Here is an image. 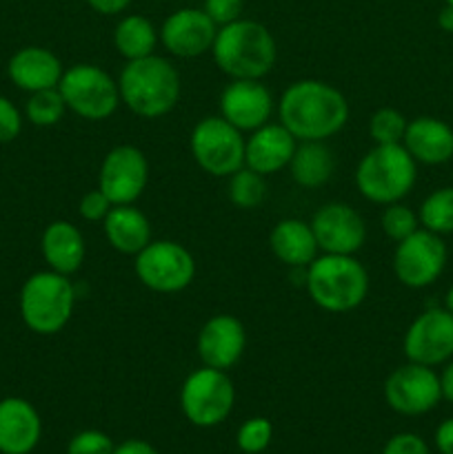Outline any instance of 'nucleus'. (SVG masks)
Masks as SVG:
<instances>
[{
	"mask_svg": "<svg viewBox=\"0 0 453 454\" xmlns=\"http://www.w3.org/2000/svg\"><path fill=\"white\" fill-rule=\"evenodd\" d=\"M380 224L386 238H391L393 242H402V239H407L409 235H413L420 229V217H417V213L413 211V208H409L407 204L393 202L385 207Z\"/></svg>",
	"mask_w": 453,
	"mask_h": 454,
	"instance_id": "32",
	"label": "nucleus"
},
{
	"mask_svg": "<svg viewBox=\"0 0 453 454\" xmlns=\"http://www.w3.org/2000/svg\"><path fill=\"white\" fill-rule=\"evenodd\" d=\"M67 111L69 109L58 87L29 93V100L25 105V115L34 127H53L65 118Z\"/></svg>",
	"mask_w": 453,
	"mask_h": 454,
	"instance_id": "29",
	"label": "nucleus"
},
{
	"mask_svg": "<svg viewBox=\"0 0 453 454\" xmlns=\"http://www.w3.org/2000/svg\"><path fill=\"white\" fill-rule=\"evenodd\" d=\"M402 350L409 362L435 368L453 357V313L429 309L417 315L407 328Z\"/></svg>",
	"mask_w": 453,
	"mask_h": 454,
	"instance_id": "14",
	"label": "nucleus"
},
{
	"mask_svg": "<svg viewBox=\"0 0 453 454\" xmlns=\"http://www.w3.org/2000/svg\"><path fill=\"white\" fill-rule=\"evenodd\" d=\"M349 111L345 93L324 80L291 82L278 105L280 124L298 142H327L345 129Z\"/></svg>",
	"mask_w": 453,
	"mask_h": 454,
	"instance_id": "1",
	"label": "nucleus"
},
{
	"mask_svg": "<svg viewBox=\"0 0 453 454\" xmlns=\"http://www.w3.org/2000/svg\"><path fill=\"white\" fill-rule=\"evenodd\" d=\"M311 301L327 313H351L369 295V273L355 255L322 253L305 269Z\"/></svg>",
	"mask_w": 453,
	"mask_h": 454,
	"instance_id": "4",
	"label": "nucleus"
},
{
	"mask_svg": "<svg viewBox=\"0 0 453 454\" xmlns=\"http://www.w3.org/2000/svg\"><path fill=\"white\" fill-rule=\"evenodd\" d=\"M438 25L440 29L453 34V4H444L438 13Z\"/></svg>",
	"mask_w": 453,
	"mask_h": 454,
	"instance_id": "43",
	"label": "nucleus"
},
{
	"mask_svg": "<svg viewBox=\"0 0 453 454\" xmlns=\"http://www.w3.org/2000/svg\"><path fill=\"white\" fill-rule=\"evenodd\" d=\"M203 9L218 27H225L242 18L244 0H204Z\"/></svg>",
	"mask_w": 453,
	"mask_h": 454,
	"instance_id": "36",
	"label": "nucleus"
},
{
	"mask_svg": "<svg viewBox=\"0 0 453 454\" xmlns=\"http://www.w3.org/2000/svg\"><path fill=\"white\" fill-rule=\"evenodd\" d=\"M442 399L440 375L422 364H404L395 368L385 381V402L393 412L404 417H420L433 411Z\"/></svg>",
	"mask_w": 453,
	"mask_h": 454,
	"instance_id": "12",
	"label": "nucleus"
},
{
	"mask_svg": "<svg viewBox=\"0 0 453 454\" xmlns=\"http://www.w3.org/2000/svg\"><path fill=\"white\" fill-rule=\"evenodd\" d=\"M274 439V424L266 417H251L235 433V446L244 454H260Z\"/></svg>",
	"mask_w": 453,
	"mask_h": 454,
	"instance_id": "33",
	"label": "nucleus"
},
{
	"mask_svg": "<svg viewBox=\"0 0 453 454\" xmlns=\"http://www.w3.org/2000/svg\"><path fill=\"white\" fill-rule=\"evenodd\" d=\"M274 114V96L262 80H231L220 93V115L240 131L265 127Z\"/></svg>",
	"mask_w": 453,
	"mask_h": 454,
	"instance_id": "18",
	"label": "nucleus"
},
{
	"mask_svg": "<svg viewBox=\"0 0 453 454\" xmlns=\"http://www.w3.org/2000/svg\"><path fill=\"white\" fill-rule=\"evenodd\" d=\"M114 439L102 430H80L67 443V454H114Z\"/></svg>",
	"mask_w": 453,
	"mask_h": 454,
	"instance_id": "34",
	"label": "nucleus"
},
{
	"mask_svg": "<svg viewBox=\"0 0 453 454\" xmlns=\"http://www.w3.org/2000/svg\"><path fill=\"white\" fill-rule=\"evenodd\" d=\"M120 102L145 120L171 114L180 100L182 82L176 67L163 56L138 58L123 67L118 78Z\"/></svg>",
	"mask_w": 453,
	"mask_h": 454,
	"instance_id": "3",
	"label": "nucleus"
},
{
	"mask_svg": "<svg viewBox=\"0 0 453 454\" xmlns=\"http://www.w3.org/2000/svg\"><path fill=\"white\" fill-rule=\"evenodd\" d=\"M447 257L449 253L442 235L417 229L395 247L393 273L402 286L426 288L442 275Z\"/></svg>",
	"mask_w": 453,
	"mask_h": 454,
	"instance_id": "11",
	"label": "nucleus"
},
{
	"mask_svg": "<svg viewBox=\"0 0 453 454\" xmlns=\"http://www.w3.org/2000/svg\"><path fill=\"white\" fill-rule=\"evenodd\" d=\"M160 43V31H155L154 22L145 16L120 18V22L114 29V47L124 60H138L155 53V44Z\"/></svg>",
	"mask_w": 453,
	"mask_h": 454,
	"instance_id": "27",
	"label": "nucleus"
},
{
	"mask_svg": "<svg viewBox=\"0 0 453 454\" xmlns=\"http://www.w3.org/2000/svg\"><path fill=\"white\" fill-rule=\"evenodd\" d=\"M114 454H160V452L155 450L149 442H145V439H127V442L118 443V446L114 448Z\"/></svg>",
	"mask_w": 453,
	"mask_h": 454,
	"instance_id": "41",
	"label": "nucleus"
},
{
	"mask_svg": "<svg viewBox=\"0 0 453 454\" xmlns=\"http://www.w3.org/2000/svg\"><path fill=\"white\" fill-rule=\"evenodd\" d=\"M211 56L218 69L231 80H262L275 67L278 44L262 22L240 18L218 27Z\"/></svg>",
	"mask_w": 453,
	"mask_h": 454,
	"instance_id": "2",
	"label": "nucleus"
},
{
	"mask_svg": "<svg viewBox=\"0 0 453 454\" xmlns=\"http://www.w3.org/2000/svg\"><path fill=\"white\" fill-rule=\"evenodd\" d=\"M440 390H442V399L453 403V362H447L444 371L440 372Z\"/></svg>",
	"mask_w": 453,
	"mask_h": 454,
	"instance_id": "42",
	"label": "nucleus"
},
{
	"mask_svg": "<svg viewBox=\"0 0 453 454\" xmlns=\"http://www.w3.org/2000/svg\"><path fill=\"white\" fill-rule=\"evenodd\" d=\"M266 198V182L265 176L251 171L249 167H242L229 176V200L234 207L251 211V208L260 207L262 200Z\"/></svg>",
	"mask_w": 453,
	"mask_h": 454,
	"instance_id": "30",
	"label": "nucleus"
},
{
	"mask_svg": "<svg viewBox=\"0 0 453 454\" xmlns=\"http://www.w3.org/2000/svg\"><path fill=\"white\" fill-rule=\"evenodd\" d=\"M102 231L114 251L136 257L151 242V222L133 204H115L102 220Z\"/></svg>",
	"mask_w": 453,
	"mask_h": 454,
	"instance_id": "24",
	"label": "nucleus"
},
{
	"mask_svg": "<svg viewBox=\"0 0 453 454\" xmlns=\"http://www.w3.org/2000/svg\"><path fill=\"white\" fill-rule=\"evenodd\" d=\"M382 454H429V446L420 434L398 433L385 443Z\"/></svg>",
	"mask_w": 453,
	"mask_h": 454,
	"instance_id": "38",
	"label": "nucleus"
},
{
	"mask_svg": "<svg viewBox=\"0 0 453 454\" xmlns=\"http://www.w3.org/2000/svg\"><path fill=\"white\" fill-rule=\"evenodd\" d=\"M111 207H114V204L109 202V198H107L100 189H93L80 198L78 213L80 217L87 222H102L107 217V213L111 211Z\"/></svg>",
	"mask_w": 453,
	"mask_h": 454,
	"instance_id": "37",
	"label": "nucleus"
},
{
	"mask_svg": "<svg viewBox=\"0 0 453 454\" xmlns=\"http://www.w3.org/2000/svg\"><path fill=\"white\" fill-rule=\"evenodd\" d=\"M43 437V419L22 397L0 399V454H31Z\"/></svg>",
	"mask_w": 453,
	"mask_h": 454,
	"instance_id": "19",
	"label": "nucleus"
},
{
	"mask_svg": "<svg viewBox=\"0 0 453 454\" xmlns=\"http://www.w3.org/2000/svg\"><path fill=\"white\" fill-rule=\"evenodd\" d=\"M22 131V114L9 98L0 96V145L13 142Z\"/></svg>",
	"mask_w": 453,
	"mask_h": 454,
	"instance_id": "35",
	"label": "nucleus"
},
{
	"mask_svg": "<svg viewBox=\"0 0 453 454\" xmlns=\"http://www.w3.org/2000/svg\"><path fill=\"white\" fill-rule=\"evenodd\" d=\"M149 182L147 155L133 145H118L102 158L98 189L114 204H133Z\"/></svg>",
	"mask_w": 453,
	"mask_h": 454,
	"instance_id": "13",
	"label": "nucleus"
},
{
	"mask_svg": "<svg viewBox=\"0 0 453 454\" xmlns=\"http://www.w3.org/2000/svg\"><path fill=\"white\" fill-rule=\"evenodd\" d=\"M444 3H447V4H453V0H444Z\"/></svg>",
	"mask_w": 453,
	"mask_h": 454,
	"instance_id": "45",
	"label": "nucleus"
},
{
	"mask_svg": "<svg viewBox=\"0 0 453 454\" xmlns=\"http://www.w3.org/2000/svg\"><path fill=\"white\" fill-rule=\"evenodd\" d=\"M76 306V288L67 275L38 270L20 288L18 309L25 326L36 335H56L69 324Z\"/></svg>",
	"mask_w": 453,
	"mask_h": 454,
	"instance_id": "6",
	"label": "nucleus"
},
{
	"mask_svg": "<svg viewBox=\"0 0 453 454\" xmlns=\"http://www.w3.org/2000/svg\"><path fill=\"white\" fill-rule=\"evenodd\" d=\"M402 146L417 164H444L453 158V129L444 120L420 115L409 120Z\"/></svg>",
	"mask_w": 453,
	"mask_h": 454,
	"instance_id": "22",
	"label": "nucleus"
},
{
	"mask_svg": "<svg viewBox=\"0 0 453 454\" xmlns=\"http://www.w3.org/2000/svg\"><path fill=\"white\" fill-rule=\"evenodd\" d=\"M298 140L280 122H266L265 127L251 131L244 142V167L260 176H274L289 167L296 153Z\"/></svg>",
	"mask_w": 453,
	"mask_h": 454,
	"instance_id": "20",
	"label": "nucleus"
},
{
	"mask_svg": "<svg viewBox=\"0 0 453 454\" xmlns=\"http://www.w3.org/2000/svg\"><path fill=\"white\" fill-rule=\"evenodd\" d=\"M409 120L393 106H382L369 120V136L376 145H402Z\"/></svg>",
	"mask_w": 453,
	"mask_h": 454,
	"instance_id": "31",
	"label": "nucleus"
},
{
	"mask_svg": "<svg viewBox=\"0 0 453 454\" xmlns=\"http://www.w3.org/2000/svg\"><path fill=\"white\" fill-rule=\"evenodd\" d=\"M58 91L65 98L67 109L89 122H102L111 118L120 106L118 80L89 62L65 69Z\"/></svg>",
	"mask_w": 453,
	"mask_h": 454,
	"instance_id": "7",
	"label": "nucleus"
},
{
	"mask_svg": "<svg viewBox=\"0 0 453 454\" xmlns=\"http://www.w3.org/2000/svg\"><path fill=\"white\" fill-rule=\"evenodd\" d=\"M269 247L275 260L291 266V269H306L320 253L309 222L296 220V217L280 220L271 229Z\"/></svg>",
	"mask_w": 453,
	"mask_h": 454,
	"instance_id": "25",
	"label": "nucleus"
},
{
	"mask_svg": "<svg viewBox=\"0 0 453 454\" xmlns=\"http://www.w3.org/2000/svg\"><path fill=\"white\" fill-rule=\"evenodd\" d=\"M315 242L322 253L355 255L367 242V222L345 202L322 204L311 217Z\"/></svg>",
	"mask_w": 453,
	"mask_h": 454,
	"instance_id": "15",
	"label": "nucleus"
},
{
	"mask_svg": "<svg viewBox=\"0 0 453 454\" xmlns=\"http://www.w3.org/2000/svg\"><path fill=\"white\" fill-rule=\"evenodd\" d=\"M142 286L160 295H173L191 286L195 278V260L187 247L173 239H151L133 262Z\"/></svg>",
	"mask_w": 453,
	"mask_h": 454,
	"instance_id": "10",
	"label": "nucleus"
},
{
	"mask_svg": "<svg viewBox=\"0 0 453 454\" xmlns=\"http://www.w3.org/2000/svg\"><path fill=\"white\" fill-rule=\"evenodd\" d=\"M433 442L440 454H453V417L444 419L442 424L435 428Z\"/></svg>",
	"mask_w": 453,
	"mask_h": 454,
	"instance_id": "39",
	"label": "nucleus"
},
{
	"mask_svg": "<svg viewBox=\"0 0 453 454\" xmlns=\"http://www.w3.org/2000/svg\"><path fill=\"white\" fill-rule=\"evenodd\" d=\"M444 309L449 310V313H453V286L447 291V297H444Z\"/></svg>",
	"mask_w": 453,
	"mask_h": 454,
	"instance_id": "44",
	"label": "nucleus"
},
{
	"mask_svg": "<svg viewBox=\"0 0 453 454\" xmlns=\"http://www.w3.org/2000/svg\"><path fill=\"white\" fill-rule=\"evenodd\" d=\"M65 67L60 58L44 47H22L9 58L7 75L20 91L36 93L43 89H56L60 84Z\"/></svg>",
	"mask_w": 453,
	"mask_h": 454,
	"instance_id": "21",
	"label": "nucleus"
},
{
	"mask_svg": "<svg viewBox=\"0 0 453 454\" xmlns=\"http://www.w3.org/2000/svg\"><path fill=\"white\" fill-rule=\"evenodd\" d=\"M40 251H43L49 270H56V273L69 278L83 269L87 242L78 226L67 220H56L43 231Z\"/></svg>",
	"mask_w": 453,
	"mask_h": 454,
	"instance_id": "23",
	"label": "nucleus"
},
{
	"mask_svg": "<svg viewBox=\"0 0 453 454\" xmlns=\"http://www.w3.org/2000/svg\"><path fill=\"white\" fill-rule=\"evenodd\" d=\"M417 162L402 145H376L355 167V186L373 204H393L411 193Z\"/></svg>",
	"mask_w": 453,
	"mask_h": 454,
	"instance_id": "5",
	"label": "nucleus"
},
{
	"mask_svg": "<svg viewBox=\"0 0 453 454\" xmlns=\"http://www.w3.org/2000/svg\"><path fill=\"white\" fill-rule=\"evenodd\" d=\"M218 25L204 9L185 7L164 18L160 27V43L176 58H198L211 51Z\"/></svg>",
	"mask_w": 453,
	"mask_h": 454,
	"instance_id": "16",
	"label": "nucleus"
},
{
	"mask_svg": "<svg viewBox=\"0 0 453 454\" xmlns=\"http://www.w3.org/2000/svg\"><path fill=\"white\" fill-rule=\"evenodd\" d=\"M234 403L235 388L226 371L203 366L182 381L180 411L195 428L220 426L231 415Z\"/></svg>",
	"mask_w": 453,
	"mask_h": 454,
	"instance_id": "8",
	"label": "nucleus"
},
{
	"mask_svg": "<svg viewBox=\"0 0 453 454\" xmlns=\"http://www.w3.org/2000/svg\"><path fill=\"white\" fill-rule=\"evenodd\" d=\"M87 4L102 16H118L131 4V0H87Z\"/></svg>",
	"mask_w": 453,
	"mask_h": 454,
	"instance_id": "40",
	"label": "nucleus"
},
{
	"mask_svg": "<svg viewBox=\"0 0 453 454\" xmlns=\"http://www.w3.org/2000/svg\"><path fill=\"white\" fill-rule=\"evenodd\" d=\"M287 168L298 186H302V189H320V186L331 180L336 158H333V151L324 142H298L296 153H293Z\"/></svg>",
	"mask_w": 453,
	"mask_h": 454,
	"instance_id": "26",
	"label": "nucleus"
},
{
	"mask_svg": "<svg viewBox=\"0 0 453 454\" xmlns=\"http://www.w3.org/2000/svg\"><path fill=\"white\" fill-rule=\"evenodd\" d=\"M244 137L222 115H207L194 127L189 149L195 164L211 177H229L244 167Z\"/></svg>",
	"mask_w": 453,
	"mask_h": 454,
	"instance_id": "9",
	"label": "nucleus"
},
{
	"mask_svg": "<svg viewBox=\"0 0 453 454\" xmlns=\"http://www.w3.org/2000/svg\"><path fill=\"white\" fill-rule=\"evenodd\" d=\"M417 217H420L422 229L431 231V233H453V186H444V189L426 195Z\"/></svg>",
	"mask_w": 453,
	"mask_h": 454,
	"instance_id": "28",
	"label": "nucleus"
},
{
	"mask_svg": "<svg viewBox=\"0 0 453 454\" xmlns=\"http://www.w3.org/2000/svg\"><path fill=\"white\" fill-rule=\"evenodd\" d=\"M198 357L203 366L229 371L242 359L247 348V331L235 315H213L198 333Z\"/></svg>",
	"mask_w": 453,
	"mask_h": 454,
	"instance_id": "17",
	"label": "nucleus"
}]
</instances>
